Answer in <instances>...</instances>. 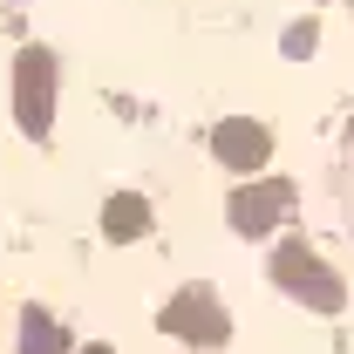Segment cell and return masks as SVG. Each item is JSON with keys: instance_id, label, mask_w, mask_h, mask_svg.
Segmentation results:
<instances>
[{"instance_id": "obj_1", "label": "cell", "mask_w": 354, "mask_h": 354, "mask_svg": "<svg viewBox=\"0 0 354 354\" xmlns=\"http://www.w3.org/2000/svg\"><path fill=\"white\" fill-rule=\"evenodd\" d=\"M14 123L28 136H48L55 123V55L48 48H21L14 62Z\"/></svg>"}, {"instance_id": "obj_2", "label": "cell", "mask_w": 354, "mask_h": 354, "mask_svg": "<svg viewBox=\"0 0 354 354\" xmlns=\"http://www.w3.org/2000/svg\"><path fill=\"white\" fill-rule=\"evenodd\" d=\"M212 157L232 164V171H259L266 157H272V130L252 123V116H225L218 130H212Z\"/></svg>"}, {"instance_id": "obj_3", "label": "cell", "mask_w": 354, "mask_h": 354, "mask_svg": "<svg viewBox=\"0 0 354 354\" xmlns=\"http://www.w3.org/2000/svg\"><path fill=\"white\" fill-rule=\"evenodd\" d=\"M286 205H293V191H286V184H259V191H239V198H232V225H239V232H266V225L279 218Z\"/></svg>"}, {"instance_id": "obj_4", "label": "cell", "mask_w": 354, "mask_h": 354, "mask_svg": "<svg viewBox=\"0 0 354 354\" xmlns=\"http://www.w3.org/2000/svg\"><path fill=\"white\" fill-rule=\"evenodd\" d=\"M313 266H320V259H313L307 245H286V252H279V279H293V286H307V279H320ZM320 300H334V293L320 286Z\"/></svg>"}, {"instance_id": "obj_5", "label": "cell", "mask_w": 354, "mask_h": 354, "mask_svg": "<svg viewBox=\"0 0 354 354\" xmlns=\"http://www.w3.org/2000/svg\"><path fill=\"white\" fill-rule=\"evenodd\" d=\"M143 218H150V212H143V198H109V232H116V239H130Z\"/></svg>"}, {"instance_id": "obj_6", "label": "cell", "mask_w": 354, "mask_h": 354, "mask_svg": "<svg viewBox=\"0 0 354 354\" xmlns=\"http://www.w3.org/2000/svg\"><path fill=\"white\" fill-rule=\"evenodd\" d=\"M313 41H320V28H313V21L286 28V55H313Z\"/></svg>"}, {"instance_id": "obj_7", "label": "cell", "mask_w": 354, "mask_h": 354, "mask_svg": "<svg viewBox=\"0 0 354 354\" xmlns=\"http://www.w3.org/2000/svg\"><path fill=\"white\" fill-rule=\"evenodd\" d=\"M348 143H354V123H348Z\"/></svg>"}]
</instances>
